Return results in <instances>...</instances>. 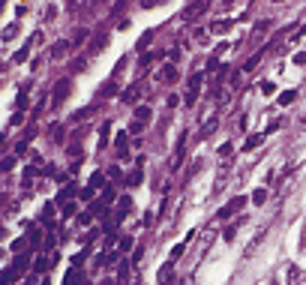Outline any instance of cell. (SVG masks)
Masks as SVG:
<instances>
[{
	"label": "cell",
	"mask_w": 306,
	"mask_h": 285,
	"mask_svg": "<svg viewBox=\"0 0 306 285\" xmlns=\"http://www.w3.org/2000/svg\"><path fill=\"white\" fill-rule=\"evenodd\" d=\"M243 204H246V195H234V198H231V201L219 210V216H222V219H225V216H234V213H237Z\"/></svg>",
	"instance_id": "cell-3"
},
{
	"label": "cell",
	"mask_w": 306,
	"mask_h": 285,
	"mask_svg": "<svg viewBox=\"0 0 306 285\" xmlns=\"http://www.w3.org/2000/svg\"><path fill=\"white\" fill-rule=\"evenodd\" d=\"M264 198H267V192H264V189H258V192H255V198H252V201H255V204H264Z\"/></svg>",
	"instance_id": "cell-18"
},
{
	"label": "cell",
	"mask_w": 306,
	"mask_h": 285,
	"mask_svg": "<svg viewBox=\"0 0 306 285\" xmlns=\"http://www.w3.org/2000/svg\"><path fill=\"white\" fill-rule=\"evenodd\" d=\"M198 87H201V75H192V78H189V90L198 93Z\"/></svg>",
	"instance_id": "cell-13"
},
{
	"label": "cell",
	"mask_w": 306,
	"mask_h": 285,
	"mask_svg": "<svg viewBox=\"0 0 306 285\" xmlns=\"http://www.w3.org/2000/svg\"><path fill=\"white\" fill-rule=\"evenodd\" d=\"M192 282V276H186V279H177V285H189Z\"/></svg>",
	"instance_id": "cell-23"
},
{
	"label": "cell",
	"mask_w": 306,
	"mask_h": 285,
	"mask_svg": "<svg viewBox=\"0 0 306 285\" xmlns=\"http://www.w3.org/2000/svg\"><path fill=\"white\" fill-rule=\"evenodd\" d=\"M72 48V39H60L57 45H54V51H51V57H63L66 54V51Z\"/></svg>",
	"instance_id": "cell-6"
},
{
	"label": "cell",
	"mask_w": 306,
	"mask_h": 285,
	"mask_svg": "<svg viewBox=\"0 0 306 285\" xmlns=\"http://www.w3.org/2000/svg\"><path fill=\"white\" fill-rule=\"evenodd\" d=\"M270 285H279V282H276V279H273V282H270Z\"/></svg>",
	"instance_id": "cell-24"
},
{
	"label": "cell",
	"mask_w": 306,
	"mask_h": 285,
	"mask_svg": "<svg viewBox=\"0 0 306 285\" xmlns=\"http://www.w3.org/2000/svg\"><path fill=\"white\" fill-rule=\"evenodd\" d=\"M123 99H126V102H132V99H138V90H135V87H129V93H126Z\"/></svg>",
	"instance_id": "cell-21"
},
{
	"label": "cell",
	"mask_w": 306,
	"mask_h": 285,
	"mask_svg": "<svg viewBox=\"0 0 306 285\" xmlns=\"http://www.w3.org/2000/svg\"><path fill=\"white\" fill-rule=\"evenodd\" d=\"M150 108H147V105H141V108L135 111V120H132V126H129V132H141L144 126H147V123H150Z\"/></svg>",
	"instance_id": "cell-1"
},
{
	"label": "cell",
	"mask_w": 306,
	"mask_h": 285,
	"mask_svg": "<svg viewBox=\"0 0 306 285\" xmlns=\"http://www.w3.org/2000/svg\"><path fill=\"white\" fill-rule=\"evenodd\" d=\"M195 39L201 42V45H207V33H204V30H195Z\"/></svg>",
	"instance_id": "cell-19"
},
{
	"label": "cell",
	"mask_w": 306,
	"mask_h": 285,
	"mask_svg": "<svg viewBox=\"0 0 306 285\" xmlns=\"http://www.w3.org/2000/svg\"><path fill=\"white\" fill-rule=\"evenodd\" d=\"M237 225H243V219H237V222H234V225H228V228L222 231V240H228V243H231L234 237H237Z\"/></svg>",
	"instance_id": "cell-8"
},
{
	"label": "cell",
	"mask_w": 306,
	"mask_h": 285,
	"mask_svg": "<svg viewBox=\"0 0 306 285\" xmlns=\"http://www.w3.org/2000/svg\"><path fill=\"white\" fill-rule=\"evenodd\" d=\"M156 81H159V84H174V81H177V66H174V63H165V66L156 72Z\"/></svg>",
	"instance_id": "cell-2"
},
{
	"label": "cell",
	"mask_w": 306,
	"mask_h": 285,
	"mask_svg": "<svg viewBox=\"0 0 306 285\" xmlns=\"http://www.w3.org/2000/svg\"><path fill=\"white\" fill-rule=\"evenodd\" d=\"M30 45H36V48H39V45H42V33H39V30H36V33H33V36H30Z\"/></svg>",
	"instance_id": "cell-17"
},
{
	"label": "cell",
	"mask_w": 306,
	"mask_h": 285,
	"mask_svg": "<svg viewBox=\"0 0 306 285\" xmlns=\"http://www.w3.org/2000/svg\"><path fill=\"white\" fill-rule=\"evenodd\" d=\"M294 63H297V66H303V63H306V51H300V54H294Z\"/></svg>",
	"instance_id": "cell-22"
},
{
	"label": "cell",
	"mask_w": 306,
	"mask_h": 285,
	"mask_svg": "<svg viewBox=\"0 0 306 285\" xmlns=\"http://www.w3.org/2000/svg\"><path fill=\"white\" fill-rule=\"evenodd\" d=\"M216 126H219V117H216V114H213V117H210V120L204 123V126H201V138L213 135V132H216Z\"/></svg>",
	"instance_id": "cell-7"
},
{
	"label": "cell",
	"mask_w": 306,
	"mask_h": 285,
	"mask_svg": "<svg viewBox=\"0 0 306 285\" xmlns=\"http://www.w3.org/2000/svg\"><path fill=\"white\" fill-rule=\"evenodd\" d=\"M168 276H171V261H168V264L159 270V279H162V282H168Z\"/></svg>",
	"instance_id": "cell-15"
},
{
	"label": "cell",
	"mask_w": 306,
	"mask_h": 285,
	"mask_svg": "<svg viewBox=\"0 0 306 285\" xmlns=\"http://www.w3.org/2000/svg\"><path fill=\"white\" fill-rule=\"evenodd\" d=\"M267 30H270V21H258L255 30H252V36H249L246 42H249V45H258V42L264 39V33H267Z\"/></svg>",
	"instance_id": "cell-5"
},
{
	"label": "cell",
	"mask_w": 306,
	"mask_h": 285,
	"mask_svg": "<svg viewBox=\"0 0 306 285\" xmlns=\"http://www.w3.org/2000/svg\"><path fill=\"white\" fill-rule=\"evenodd\" d=\"M261 141H264V135H249V138H246V144H243V150H255Z\"/></svg>",
	"instance_id": "cell-9"
},
{
	"label": "cell",
	"mask_w": 306,
	"mask_h": 285,
	"mask_svg": "<svg viewBox=\"0 0 306 285\" xmlns=\"http://www.w3.org/2000/svg\"><path fill=\"white\" fill-rule=\"evenodd\" d=\"M231 30V21H213L210 24V33H228Z\"/></svg>",
	"instance_id": "cell-11"
},
{
	"label": "cell",
	"mask_w": 306,
	"mask_h": 285,
	"mask_svg": "<svg viewBox=\"0 0 306 285\" xmlns=\"http://www.w3.org/2000/svg\"><path fill=\"white\" fill-rule=\"evenodd\" d=\"M279 102H282V105H291V102H294V90H285V93L279 96Z\"/></svg>",
	"instance_id": "cell-14"
},
{
	"label": "cell",
	"mask_w": 306,
	"mask_h": 285,
	"mask_svg": "<svg viewBox=\"0 0 306 285\" xmlns=\"http://www.w3.org/2000/svg\"><path fill=\"white\" fill-rule=\"evenodd\" d=\"M231 150H234L231 144H222V147H219V156H228V159H231Z\"/></svg>",
	"instance_id": "cell-20"
},
{
	"label": "cell",
	"mask_w": 306,
	"mask_h": 285,
	"mask_svg": "<svg viewBox=\"0 0 306 285\" xmlns=\"http://www.w3.org/2000/svg\"><path fill=\"white\" fill-rule=\"evenodd\" d=\"M102 45H105V33H99V36L93 39V45H90L87 54H96V51H102Z\"/></svg>",
	"instance_id": "cell-12"
},
{
	"label": "cell",
	"mask_w": 306,
	"mask_h": 285,
	"mask_svg": "<svg viewBox=\"0 0 306 285\" xmlns=\"http://www.w3.org/2000/svg\"><path fill=\"white\" fill-rule=\"evenodd\" d=\"M66 96H69V81L63 78V81H57V84H54V99H51V105L57 108V105H60Z\"/></svg>",
	"instance_id": "cell-4"
},
{
	"label": "cell",
	"mask_w": 306,
	"mask_h": 285,
	"mask_svg": "<svg viewBox=\"0 0 306 285\" xmlns=\"http://www.w3.org/2000/svg\"><path fill=\"white\" fill-rule=\"evenodd\" d=\"M288 285H300V273H297V264H288Z\"/></svg>",
	"instance_id": "cell-10"
},
{
	"label": "cell",
	"mask_w": 306,
	"mask_h": 285,
	"mask_svg": "<svg viewBox=\"0 0 306 285\" xmlns=\"http://www.w3.org/2000/svg\"><path fill=\"white\" fill-rule=\"evenodd\" d=\"M15 33H18V24H9V27L3 30V39H12V36H15Z\"/></svg>",
	"instance_id": "cell-16"
}]
</instances>
